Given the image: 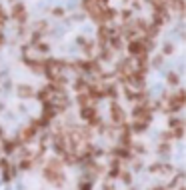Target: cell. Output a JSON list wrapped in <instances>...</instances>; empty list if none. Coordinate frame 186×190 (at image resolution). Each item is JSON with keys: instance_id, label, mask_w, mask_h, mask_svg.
Instances as JSON below:
<instances>
[{"instance_id": "1", "label": "cell", "mask_w": 186, "mask_h": 190, "mask_svg": "<svg viewBox=\"0 0 186 190\" xmlns=\"http://www.w3.org/2000/svg\"><path fill=\"white\" fill-rule=\"evenodd\" d=\"M132 52H134V54H142V52H144L140 42H132Z\"/></svg>"}]
</instances>
